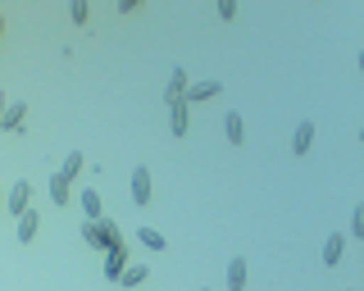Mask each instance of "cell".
<instances>
[{
  "mask_svg": "<svg viewBox=\"0 0 364 291\" xmlns=\"http://www.w3.org/2000/svg\"><path fill=\"white\" fill-rule=\"evenodd\" d=\"M82 241H87V246H96V251H105V246L123 241V232H119V223L105 214V219H87V223H82Z\"/></svg>",
  "mask_w": 364,
  "mask_h": 291,
  "instance_id": "obj_1",
  "label": "cell"
},
{
  "mask_svg": "<svg viewBox=\"0 0 364 291\" xmlns=\"http://www.w3.org/2000/svg\"><path fill=\"white\" fill-rule=\"evenodd\" d=\"M123 268H128V246H123V241L105 246V278H109V282H119Z\"/></svg>",
  "mask_w": 364,
  "mask_h": 291,
  "instance_id": "obj_2",
  "label": "cell"
},
{
  "mask_svg": "<svg viewBox=\"0 0 364 291\" xmlns=\"http://www.w3.org/2000/svg\"><path fill=\"white\" fill-rule=\"evenodd\" d=\"M28 200H32V187L28 182H14V187H9V196H5L9 214H28Z\"/></svg>",
  "mask_w": 364,
  "mask_h": 291,
  "instance_id": "obj_3",
  "label": "cell"
},
{
  "mask_svg": "<svg viewBox=\"0 0 364 291\" xmlns=\"http://www.w3.org/2000/svg\"><path fill=\"white\" fill-rule=\"evenodd\" d=\"M182 96H187V73L173 69V77H168V87H164V100L168 105H182Z\"/></svg>",
  "mask_w": 364,
  "mask_h": 291,
  "instance_id": "obj_4",
  "label": "cell"
},
{
  "mask_svg": "<svg viewBox=\"0 0 364 291\" xmlns=\"http://www.w3.org/2000/svg\"><path fill=\"white\" fill-rule=\"evenodd\" d=\"M132 200H136V205L151 200V173H146V169H132Z\"/></svg>",
  "mask_w": 364,
  "mask_h": 291,
  "instance_id": "obj_5",
  "label": "cell"
},
{
  "mask_svg": "<svg viewBox=\"0 0 364 291\" xmlns=\"http://www.w3.org/2000/svg\"><path fill=\"white\" fill-rule=\"evenodd\" d=\"M82 214L87 219H105V205H100V192H96V187H87V192H82Z\"/></svg>",
  "mask_w": 364,
  "mask_h": 291,
  "instance_id": "obj_6",
  "label": "cell"
},
{
  "mask_svg": "<svg viewBox=\"0 0 364 291\" xmlns=\"http://www.w3.org/2000/svg\"><path fill=\"white\" fill-rule=\"evenodd\" d=\"M228 291H246V260L228 264Z\"/></svg>",
  "mask_w": 364,
  "mask_h": 291,
  "instance_id": "obj_7",
  "label": "cell"
},
{
  "mask_svg": "<svg viewBox=\"0 0 364 291\" xmlns=\"http://www.w3.org/2000/svg\"><path fill=\"white\" fill-rule=\"evenodd\" d=\"M173 114H168V128H173V137H182V132L191 128V114H187V105H168Z\"/></svg>",
  "mask_w": 364,
  "mask_h": 291,
  "instance_id": "obj_8",
  "label": "cell"
},
{
  "mask_svg": "<svg viewBox=\"0 0 364 291\" xmlns=\"http://www.w3.org/2000/svg\"><path fill=\"white\" fill-rule=\"evenodd\" d=\"M310 141H314V123H301V128H296V137H291V150L305 155V150H310Z\"/></svg>",
  "mask_w": 364,
  "mask_h": 291,
  "instance_id": "obj_9",
  "label": "cell"
},
{
  "mask_svg": "<svg viewBox=\"0 0 364 291\" xmlns=\"http://www.w3.org/2000/svg\"><path fill=\"white\" fill-rule=\"evenodd\" d=\"M223 132H228V141H232V146L246 141V128H242V119H237V114H223Z\"/></svg>",
  "mask_w": 364,
  "mask_h": 291,
  "instance_id": "obj_10",
  "label": "cell"
},
{
  "mask_svg": "<svg viewBox=\"0 0 364 291\" xmlns=\"http://www.w3.org/2000/svg\"><path fill=\"white\" fill-rule=\"evenodd\" d=\"M37 223H41V214H32V209H28V214H18V241L37 237Z\"/></svg>",
  "mask_w": 364,
  "mask_h": 291,
  "instance_id": "obj_11",
  "label": "cell"
},
{
  "mask_svg": "<svg viewBox=\"0 0 364 291\" xmlns=\"http://www.w3.org/2000/svg\"><path fill=\"white\" fill-rule=\"evenodd\" d=\"M141 282H146V264H128L119 273V287H141Z\"/></svg>",
  "mask_w": 364,
  "mask_h": 291,
  "instance_id": "obj_12",
  "label": "cell"
},
{
  "mask_svg": "<svg viewBox=\"0 0 364 291\" xmlns=\"http://www.w3.org/2000/svg\"><path fill=\"white\" fill-rule=\"evenodd\" d=\"M341 246H346V237H341V232H333V237H328V246H323V264H328V268L341 260Z\"/></svg>",
  "mask_w": 364,
  "mask_h": 291,
  "instance_id": "obj_13",
  "label": "cell"
},
{
  "mask_svg": "<svg viewBox=\"0 0 364 291\" xmlns=\"http://www.w3.org/2000/svg\"><path fill=\"white\" fill-rule=\"evenodd\" d=\"M210 96H219V82H196V87H187V100H210ZM182 100V105H187Z\"/></svg>",
  "mask_w": 364,
  "mask_h": 291,
  "instance_id": "obj_14",
  "label": "cell"
},
{
  "mask_svg": "<svg viewBox=\"0 0 364 291\" xmlns=\"http://www.w3.org/2000/svg\"><path fill=\"white\" fill-rule=\"evenodd\" d=\"M23 109H28V105H9L5 119H0V128H5V132H18L23 128Z\"/></svg>",
  "mask_w": 364,
  "mask_h": 291,
  "instance_id": "obj_15",
  "label": "cell"
},
{
  "mask_svg": "<svg viewBox=\"0 0 364 291\" xmlns=\"http://www.w3.org/2000/svg\"><path fill=\"white\" fill-rule=\"evenodd\" d=\"M50 200H55V205H68V177L64 173L50 177Z\"/></svg>",
  "mask_w": 364,
  "mask_h": 291,
  "instance_id": "obj_16",
  "label": "cell"
},
{
  "mask_svg": "<svg viewBox=\"0 0 364 291\" xmlns=\"http://www.w3.org/2000/svg\"><path fill=\"white\" fill-rule=\"evenodd\" d=\"M136 241H141L146 251H164V232H155V228H141V232H136Z\"/></svg>",
  "mask_w": 364,
  "mask_h": 291,
  "instance_id": "obj_17",
  "label": "cell"
},
{
  "mask_svg": "<svg viewBox=\"0 0 364 291\" xmlns=\"http://www.w3.org/2000/svg\"><path fill=\"white\" fill-rule=\"evenodd\" d=\"M60 173L68 177V182H73V177H77V173H82V155H77V150H73V155H68V160H64V169H60Z\"/></svg>",
  "mask_w": 364,
  "mask_h": 291,
  "instance_id": "obj_18",
  "label": "cell"
},
{
  "mask_svg": "<svg viewBox=\"0 0 364 291\" xmlns=\"http://www.w3.org/2000/svg\"><path fill=\"white\" fill-rule=\"evenodd\" d=\"M350 237H364V205L350 214Z\"/></svg>",
  "mask_w": 364,
  "mask_h": 291,
  "instance_id": "obj_19",
  "label": "cell"
},
{
  "mask_svg": "<svg viewBox=\"0 0 364 291\" xmlns=\"http://www.w3.org/2000/svg\"><path fill=\"white\" fill-rule=\"evenodd\" d=\"M5 109H9V105H5V92H0V119H5Z\"/></svg>",
  "mask_w": 364,
  "mask_h": 291,
  "instance_id": "obj_20",
  "label": "cell"
},
{
  "mask_svg": "<svg viewBox=\"0 0 364 291\" xmlns=\"http://www.w3.org/2000/svg\"><path fill=\"white\" fill-rule=\"evenodd\" d=\"M0 37H5V18H0Z\"/></svg>",
  "mask_w": 364,
  "mask_h": 291,
  "instance_id": "obj_21",
  "label": "cell"
},
{
  "mask_svg": "<svg viewBox=\"0 0 364 291\" xmlns=\"http://www.w3.org/2000/svg\"><path fill=\"white\" fill-rule=\"evenodd\" d=\"M0 200H5V196H0Z\"/></svg>",
  "mask_w": 364,
  "mask_h": 291,
  "instance_id": "obj_22",
  "label": "cell"
}]
</instances>
